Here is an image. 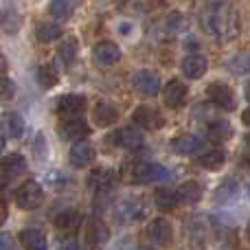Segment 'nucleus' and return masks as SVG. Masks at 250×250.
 Returning <instances> with one entry per match:
<instances>
[{
	"mask_svg": "<svg viewBox=\"0 0 250 250\" xmlns=\"http://www.w3.org/2000/svg\"><path fill=\"white\" fill-rule=\"evenodd\" d=\"M202 22L208 33L217 40H230L239 31V16L230 4H222V2L208 4L202 16Z\"/></svg>",
	"mask_w": 250,
	"mask_h": 250,
	"instance_id": "obj_1",
	"label": "nucleus"
},
{
	"mask_svg": "<svg viewBox=\"0 0 250 250\" xmlns=\"http://www.w3.org/2000/svg\"><path fill=\"white\" fill-rule=\"evenodd\" d=\"M171 176L167 167L158 163H136L132 169V178L129 180L136 185H151V182H163Z\"/></svg>",
	"mask_w": 250,
	"mask_h": 250,
	"instance_id": "obj_2",
	"label": "nucleus"
},
{
	"mask_svg": "<svg viewBox=\"0 0 250 250\" xmlns=\"http://www.w3.org/2000/svg\"><path fill=\"white\" fill-rule=\"evenodd\" d=\"M42 200H44V191L35 180L22 182L16 191V204L22 211H33V208H38L40 204H42Z\"/></svg>",
	"mask_w": 250,
	"mask_h": 250,
	"instance_id": "obj_3",
	"label": "nucleus"
},
{
	"mask_svg": "<svg viewBox=\"0 0 250 250\" xmlns=\"http://www.w3.org/2000/svg\"><path fill=\"white\" fill-rule=\"evenodd\" d=\"M60 119L70 121V119H82L83 110H86V97L83 95H62L55 105Z\"/></svg>",
	"mask_w": 250,
	"mask_h": 250,
	"instance_id": "obj_4",
	"label": "nucleus"
},
{
	"mask_svg": "<svg viewBox=\"0 0 250 250\" xmlns=\"http://www.w3.org/2000/svg\"><path fill=\"white\" fill-rule=\"evenodd\" d=\"M207 99L211 101L215 108L226 110V112L235 110V95H233V90H230L226 83H222V82L208 83V88H207Z\"/></svg>",
	"mask_w": 250,
	"mask_h": 250,
	"instance_id": "obj_5",
	"label": "nucleus"
},
{
	"mask_svg": "<svg viewBox=\"0 0 250 250\" xmlns=\"http://www.w3.org/2000/svg\"><path fill=\"white\" fill-rule=\"evenodd\" d=\"M132 86L136 92H141V95L145 97H156L160 92V79L158 75L154 73V70H138V73H134L132 77Z\"/></svg>",
	"mask_w": 250,
	"mask_h": 250,
	"instance_id": "obj_6",
	"label": "nucleus"
},
{
	"mask_svg": "<svg viewBox=\"0 0 250 250\" xmlns=\"http://www.w3.org/2000/svg\"><path fill=\"white\" fill-rule=\"evenodd\" d=\"M147 237H149V242L158 244V246H171L173 226L169 224V220H165V217H156V220H151L149 226H147Z\"/></svg>",
	"mask_w": 250,
	"mask_h": 250,
	"instance_id": "obj_7",
	"label": "nucleus"
},
{
	"mask_svg": "<svg viewBox=\"0 0 250 250\" xmlns=\"http://www.w3.org/2000/svg\"><path fill=\"white\" fill-rule=\"evenodd\" d=\"M132 121L136 127L158 129V127H163L165 119H163V114H160L156 108H151V105H138V108L132 112Z\"/></svg>",
	"mask_w": 250,
	"mask_h": 250,
	"instance_id": "obj_8",
	"label": "nucleus"
},
{
	"mask_svg": "<svg viewBox=\"0 0 250 250\" xmlns=\"http://www.w3.org/2000/svg\"><path fill=\"white\" fill-rule=\"evenodd\" d=\"M57 134H60L64 141L82 143L83 138L90 134V125L83 121V119H70V121H62L60 123V127H57Z\"/></svg>",
	"mask_w": 250,
	"mask_h": 250,
	"instance_id": "obj_9",
	"label": "nucleus"
},
{
	"mask_svg": "<svg viewBox=\"0 0 250 250\" xmlns=\"http://www.w3.org/2000/svg\"><path fill=\"white\" fill-rule=\"evenodd\" d=\"M114 178L117 176L110 167H97L88 173V189L95 191V193H105V191L112 189Z\"/></svg>",
	"mask_w": 250,
	"mask_h": 250,
	"instance_id": "obj_10",
	"label": "nucleus"
},
{
	"mask_svg": "<svg viewBox=\"0 0 250 250\" xmlns=\"http://www.w3.org/2000/svg\"><path fill=\"white\" fill-rule=\"evenodd\" d=\"M187 95H189V88H187L180 79H169L163 88L165 104H167L169 108H180V105H185Z\"/></svg>",
	"mask_w": 250,
	"mask_h": 250,
	"instance_id": "obj_11",
	"label": "nucleus"
},
{
	"mask_svg": "<svg viewBox=\"0 0 250 250\" xmlns=\"http://www.w3.org/2000/svg\"><path fill=\"white\" fill-rule=\"evenodd\" d=\"M92 57H95L97 64L112 66L121 60V48H119L114 42H110V40H104V42L92 46Z\"/></svg>",
	"mask_w": 250,
	"mask_h": 250,
	"instance_id": "obj_12",
	"label": "nucleus"
},
{
	"mask_svg": "<svg viewBox=\"0 0 250 250\" xmlns=\"http://www.w3.org/2000/svg\"><path fill=\"white\" fill-rule=\"evenodd\" d=\"M207 68H208V62H207V57L200 55V53H191V55H187L185 60L180 62V70H182V75H185L187 79L204 77Z\"/></svg>",
	"mask_w": 250,
	"mask_h": 250,
	"instance_id": "obj_13",
	"label": "nucleus"
},
{
	"mask_svg": "<svg viewBox=\"0 0 250 250\" xmlns=\"http://www.w3.org/2000/svg\"><path fill=\"white\" fill-rule=\"evenodd\" d=\"M110 143L123 149H138L143 147V134L134 127H121L114 134H110Z\"/></svg>",
	"mask_w": 250,
	"mask_h": 250,
	"instance_id": "obj_14",
	"label": "nucleus"
},
{
	"mask_svg": "<svg viewBox=\"0 0 250 250\" xmlns=\"http://www.w3.org/2000/svg\"><path fill=\"white\" fill-rule=\"evenodd\" d=\"M83 237H86V244H88V246H101V244L108 242L110 229L105 226L104 220H97V217H92V220H88V224H86Z\"/></svg>",
	"mask_w": 250,
	"mask_h": 250,
	"instance_id": "obj_15",
	"label": "nucleus"
},
{
	"mask_svg": "<svg viewBox=\"0 0 250 250\" xmlns=\"http://www.w3.org/2000/svg\"><path fill=\"white\" fill-rule=\"evenodd\" d=\"M92 119L99 127H110L112 123L119 121V110L112 101H99L92 110Z\"/></svg>",
	"mask_w": 250,
	"mask_h": 250,
	"instance_id": "obj_16",
	"label": "nucleus"
},
{
	"mask_svg": "<svg viewBox=\"0 0 250 250\" xmlns=\"http://www.w3.org/2000/svg\"><path fill=\"white\" fill-rule=\"evenodd\" d=\"M68 158H70V165H73V167L83 169V167H88V165L95 160V149H92V145L90 143H86V141L75 143V145L70 147Z\"/></svg>",
	"mask_w": 250,
	"mask_h": 250,
	"instance_id": "obj_17",
	"label": "nucleus"
},
{
	"mask_svg": "<svg viewBox=\"0 0 250 250\" xmlns=\"http://www.w3.org/2000/svg\"><path fill=\"white\" fill-rule=\"evenodd\" d=\"M26 167H29L26 158L22 154H18V151H13V154L4 156V158L0 160V171L9 178H16V176H20V173H24Z\"/></svg>",
	"mask_w": 250,
	"mask_h": 250,
	"instance_id": "obj_18",
	"label": "nucleus"
},
{
	"mask_svg": "<svg viewBox=\"0 0 250 250\" xmlns=\"http://www.w3.org/2000/svg\"><path fill=\"white\" fill-rule=\"evenodd\" d=\"M20 244L26 250H46L48 239L40 229H24L20 233Z\"/></svg>",
	"mask_w": 250,
	"mask_h": 250,
	"instance_id": "obj_19",
	"label": "nucleus"
},
{
	"mask_svg": "<svg viewBox=\"0 0 250 250\" xmlns=\"http://www.w3.org/2000/svg\"><path fill=\"white\" fill-rule=\"evenodd\" d=\"M200 147H202V138H198L195 134H180V136H176L171 141V149L176 151V154H193V151H198Z\"/></svg>",
	"mask_w": 250,
	"mask_h": 250,
	"instance_id": "obj_20",
	"label": "nucleus"
},
{
	"mask_svg": "<svg viewBox=\"0 0 250 250\" xmlns=\"http://www.w3.org/2000/svg\"><path fill=\"white\" fill-rule=\"evenodd\" d=\"M226 163V151L220 149V147H213V149H207L202 151V154L198 156V165L204 169H211V171H215V169H222Z\"/></svg>",
	"mask_w": 250,
	"mask_h": 250,
	"instance_id": "obj_21",
	"label": "nucleus"
},
{
	"mask_svg": "<svg viewBox=\"0 0 250 250\" xmlns=\"http://www.w3.org/2000/svg\"><path fill=\"white\" fill-rule=\"evenodd\" d=\"M77 51H79V44L75 38H64V42L57 46V60L64 68H70L77 60Z\"/></svg>",
	"mask_w": 250,
	"mask_h": 250,
	"instance_id": "obj_22",
	"label": "nucleus"
},
{
	"mask_svg": "<svg viewBox=\"0 0 250 250\" xmlns=\"http://www.w3.org/2000/svg\"><path fill=\"white\" fill-rule=\"evenodd\" d=\"M176 191H178L180 202H185V204H195V202H200V198H202V187H200L195 180L182 182Z\"/></svg>",
	"mask_w": 250,
	"mask_h": 250,
	"instance_id": "obj_23",
	"label": "nucleus"
},
{
	"mask_svg": "<svg viewBox=\"0 0 250 250\" xmlns=\"http://www.w3.org/2000/svg\"><path fill=\"white\" fill-rule=\"evenodd\" d=\"M207 134H208V138H211V141L222 143V141H229V138H230L233 127H230V123L224 121V119H215V121H211L207 125Z\"/></svg>",
	"mask_w": 250,
	"mask_h": 250,
	"instance_id": "obj_24",
	"label": "nucleus"
},
{
	"mask_svg": "<svg viewBox=\"0 0 250 250\" xmlns=\"http://www.w3.org/2000/svg\"><path fill=\"white\" fill-rule=\"evenodd\" d=\"M154 204L160 208V211H173V208L180 204V198H178V191L173 189H158L154 195Z\"/></svg>",
	"mask_w": 250,
	"mask_h": 250,
	"instance_id": "obj_25",
	"label": "nucleus"
},
{
	"mask_svg": "<svg viewBox=\"0 0 250 250\" xmlns=\"http://www.w3.org/2000/svg\"><path fill=\"white\" fill-rule=\"evenodd\" d=\"M2 125L4 132L9 134V138H22V134H24V119L18 112H4Z\"/></svg>",
	"mask_w": 250,
	"mask_h": 250,
	"instance_id": "obj_26",
	"label": "nucleus"
},
{
	"mask_svg": "<svg viewBox=\"0 0 250 250\" xmlns=\"http://www.w3.org/2000/svg\"><path fill=\"white\" fill-rule=\"evenodd\" d=\"M79 224H82V215H79L75 208H64V211L55 217V226L60 230H75Z\"/></svg>",
	"mask_w": 250,
	"mask_h": 250,
	"instance_id": "obj_27",
	"label": "nucleus"
},
{
	"mask_svg": "<svg viewBox=\"0 0 250 250\" xmlns=\"http://www.w3.org/2000/svg\"><path fill=\"white\" fill-rule=\"evenodd\" d=\"M60 35H62V29H60V24H55V22H40V24L35 26V38H38L42 44L53 42V40H57Z\"/></svg>",
	"mask_w": 250,
	"mask_h": 250,
	"instance_id": "obj_28",
	"label": "nucleus"
},
{
	"mask_svg": "<svg viewBox=\"0 0 250 250\" xmlns=\"http://www.w3.org/2000/svg\"><path fill=\"white\" fill-rule=\"evenodd\" d=\"M38 82L42 88H53L60 83V73H57V68L53 64H42L38 68Z\"/></svg>",
	"mask_w": 250,
	"mask_h": 250,
	"instance_id": "obj_29",
	"label": "nucleus"
},
{
	"mask_svg": "<svg viewBox=\"0 0 250 250\" xmlns=\"http://www.w3.org/2000/svg\"><path fill=\"white\" fill-rule=\"evenodd\" d=\"M119 213L125 217V220H138V217H143V202L138 198H129L125 200V202L119 207Z\"/></svg>",
	"mask_w": 250,
	"mask_h": 250,
	"instance_id": "obj_30",
	"label": "nucleus"
},
{
	"mask_svg": "<svg viewBox=\"0 0 250 250\" xmlns=\"http://www.w3.org/2000/svg\"><path fill=\"white\" fill-rule=\"evenodd\" d=\"M51 16L55 18V20H68L70 16H73L75 11V2H70V0H55V2H51Z\"/></svg>",
	"mask_w": 250,
	"mask_h": 250,
	"instance_id": "obj_31",
	"label": "nucleus"
},
{
	"mask_svg": "<svg viewBox=\"0 0 250 250\" xmlns=\"http://www.w3.org/2000/svg\"><path fill=\"white\" fill-rule=\"evenodd\" d=\"M230 68H233V73H246V70H250V51L235 57L230 62Z\"/></svg>",
	"mask_w": 250,
	"mask_h": 250,
	"instance_id": "obj_32",
	"label": "nucleus"
},
{
	"mask_svg": "<svg viewBox=\"0 0 250 250\" xmlns=\"http://www.w3.org/2000/svg\"><path fill=\"white\" fill-rule=\"evenodd\" d=\"M16 95V83L7 77H0V101H9Z\"/></svg>",
	"mask_w": 250,
	"mask_h": 250,
	"instance_id": "obj_33",
	"label": "nucleus"
},
{
	"mask_svg": "<svg viewBox=\"0 0 250 250\" xmlns=\"http://www.w3.org/2000/svg\"><path fill=\"white\" fill-rule=\"evenodd\" d=\"M0 250H16V244H13L11 235L0 233Z\"/></svg>",
	"mask_w": 250,
	"mask_h": 250,
	"instance_id": "obj_34",
	"label": "nucleus"
},
{
	"mask_svg": "<svg viewBox=\"0 0 250 250\" xmlns=\"http://www.w3.org/2000/svg\"><path fill=\"white\" fill-rule=\"evenodd\" d=\"M242 165L244 167H250V134L246 136V147L242 151Z\"/></svg>",
	"mask_w": 250,
	"mask_h": 250,
	"instance_id": "obj_35",
	"label": "nucleus"
},
{
	"mask_svg": "<svg viewBox=\"0 0 250 250\" xmlns=\"http://www.w3.org/2000/svg\"><path fill=\"white\" fill-rule=\"evenodd\" d=\"M4 222H7V204L0 200V226H2Z\"/></svg>",
	"mask_w": 250,
	"mask_h": 250,
	"instance_id": "obj_36",
	"label": "nucleus"
},
{
	"mask_svg": "<svg viewBox=\"0 0 250 250\" xmlns=\"http://www.w3.org/2000/svg\"><path fill=\"white\" fill-rule=\"evenodd\" d=\"M242 121H244V125H248V127H250V108L244 110V114H242Z\"/></svg>",
	"mask_w": 250,
	"mask_h": 250,
	"instance_id": "obj_37",
	"label": "nucleus"
},
{
	"mask_svg": "<svg viewBox=\"0 0 250 250\" xmlns=\"http://www.w3.org/2000/svg\"><path fill=\"white\" fill-rule=\"evenodd\" d=\"M4 70H7V60H4V57L0 55V75H2Z\"/></svg>",
	"mask_w": 250,
	"mask_h": 250,
	"instance_id": "obj_38",
	"label": "nucleus"
},
{
	"mask_svg": "<svg viewBox=\"0 0 250 250\" xmlns=\"http://www.w3.org/2000/svg\"><path fill=\"white\" fill-rule=\"evenodd\" d=\"M246 237H248V242H250V222H248V226H246Z\"/></svg>",
	"mask_w": 250,
	"mask_h": 250,
	"instance_id": "obj_39",
	"label": "nucleus"
},
{
	"mask_svg": "<svg viewBox=\"0 0 250 250\" xmlns=\"http://www.w3.org/2000/svg\"><path fill=\"white\" fill-rule=\"evenodd\" d=\"M2 149H4V138L0 136V151H2Z\"/></svg>",
	"mask_w": 250,
	"mask_h": 250,
	"instance_id": "obj_40",
	"label": "nucleus"
},
{
	"mask_svg": "<svg viewBox=\"0 0 250 250\" xmlns=\"http://www.w3.org/2000/svg\"><path fill=\"white\" fill-rule=\"evenodd\" d=\"M138 250H154V248H149V246H143V248H138Z\"/></svg>",
	"mask_w": 250,
	"mask_h": 250,
	"instance_id": "obj_41",
	"label": "nucleus"
},
{
	"mask_svg": "<svg viewBox=\"0 0 250 250\" xmlns=\"http://www.w3.org/2000/svg\"><path fill=\"white\" fill-rule=\"evenodd\" d=\"M246 97H248V99H250V86H248V90H246Z\"/></svg>",
	"mask_w": 250,
	"mask_h": 250,
	"instance_id": "obj_42",
	"label": "nucleus"
},
{
	"mask_svg": "<svg viewBox=\"0 0 250 250\" xmlns=\"http://www.w3.org/2000/svg\"><path fill=\"white\" fill-rule=\"evenodd\" d=\"M248 195H250V187H248Z\"/></svg>",
	"mask_w": 250,
	"mask_h": 250,
	"instance_id": "obj_43",
	"label": "nucleus"
}]
</instances>
